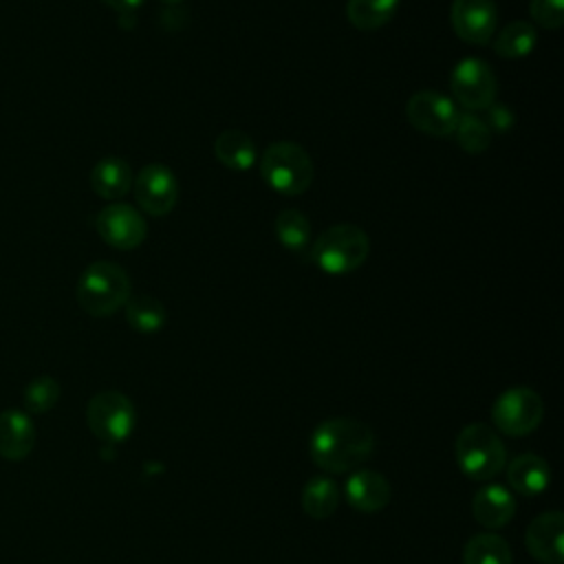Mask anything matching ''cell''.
I'll use <instances>...</instances> for the list:
<instances>
[{
	"mask_svg": "<svg viewBox=\"0 0 564 564\" xmlns=\"http://www.w3.org/2000/svg\"><path fill=\"white\" fill-rule=\"evenodd\" d=\"M375 449L372 430L350 416L322 421L308 443L313 463L328 474H346L357 469Z\"/></svg>",
	"mask_w": 564,
	"mask_h": 564,
	"instance_id": "cell-1",
	"label": "cell"
},
{
	"mask_svg": "<svg viewBox=\"0 0 564 564\" xmlns=\"http://www.w3.org/2000/svg\"><path fill=\"white\" fill-rule=\"evenodd\" d=\"M77 304L93 317H108L117 313L132 295V284L123 267L97 260L88 264L77 280Z\"/></svg>",
	"mask_w": 564,
	"mask_h": 564,
	"instance_id": "cell-2",
	"label": "cell"
},
{
	"mask_svg": "<svg viewBox=\"0 0 564 564\" xmlns=\"http://www.w3.org/2000/svg\"><path fill=\"white\" fill-rule=\"evenodd\" d=\"M368 253V234L352 223L328 227L313 245V262L328 275H348L357 271L366 262Z\"/></svg>",
	"mask_w": 564,
	"mask_h": 564,
	"instance_id": "cell-3",
	"label": "cell"
},
{
	"mask_svg": "<svg viewBox=\"0 0 564 564\" xmlns=\"http://www.w3.org/2000/svg\"><path fill=\"white\" fill-rule=\"evenodd\" d=\"M454 456L458 469L471 480H489L507 463L502 438L485 423H469L460 430L454 443Z\"/></svg>",
	"mask_w": 564,
	"mask_h": 564,
	"instance_id": "cell-4",
	"label": "cell"
},
{
	"mask_svg": "<svg viewBox=\"0 0 564 564\" xmlns=\"http://www.w3.org/2000/svg\"><path fill=\"white\" fill-rule=\"evenodd\" d=\"M260 174L273 192L282 196H297L311 187L315 167L300 143L275 141L260 159Z\"/></svg>",
	"mask_w": 564,
	"mask_h": 564,
	"instance_id": "cell-5",
	"label": "cell"
},
{
	"mask_svg": "<svg viewBox=\"0 0 564 564\" xmlns=\"http://www.w3.org/2000/svg\"><path fill=\"white\" fill-rule=\"evenodd\" d=\"M86 423L104 443H123L137 425L134 403L117 390L97 392L86 405Z\"/></svg>",
	"mask_w": 564,
	"mask_h": 564,
	"instance_id": "cell-6",
	"label": "cell"
},
{
	"mask_svg": "<svg viewBox=\"0 0 564 564\" xmlns=\"http://www.w3.org/2000/svg\"><path fill=\"white\" fill-rule=\"evenodd\" d=\"M544 416V403L540 394L527 386H513L505 390L491 405V419L496 430L509 436H524L533 432Z\"/></svg>",
	"mask_w": 564,
	"mask_h": 564,
	"instance_id": "cell-7",
	"label": "cell"
},
{
	"mask_svg": "<svg viewBox=\"0 0 564 564\" xmlns=\"http://www.w3.org/2000/svg\"><path fill=\"white\" fill-rule=\"evenodd\" d=\"M454 104H460L467 110H485L496 99V75L491 66L480 57L460 59L449 75Z\"/></svg>",
	"mask_w": 564,
	"mask_h": 564,
	"instance_id": "cell-8",
	"label": "cell"
},
{
	"mask_svg": "<svg viewBox=\"0 0 564 564\" xmlns=\"http://www.w3.org/2000/svg\"><path fill=\"white\" fill-rule=\"evenodd\" d=\"M458 115L454 99L438 90H419L405 104L408 121L430 137H449L456 128Z\"/></svg>",
	"mask_w": 564,
	"mask_h": 564,
	"instance_id": "cell-9",
	"label": "cell"
},
{
	"mask_svg": "<svg viewBox=\"0 0 564 564\" xmlns=\"http://www.w3.org/2000/svg\"><path fill=\"white\" fill-rule=\"evenodd\" d=\"M132 189L139 207L150 216H165L178 200V181L163 163H148L132 178Z\"/></svg>",
	"mask_w": 564,
	"mask_h": 564,
	"instance_id": "cell-10",
	"label": "cell"
},
{
	"mask_svg": "<svg viewBox=\"0 0 564 564\" xmlns=\"http://www.w3.org/2000/svg\"><path fill=\"white\" fill-rule=\"evenodd\" d=\"M95 227L106 245L123 251L139 247L148 234L143 216L132 205H126V203L106 205L97 214Z\"/></svg>",
	"mask_w": 564,
	"mask_h": 564,
	"instance_id": "cell-11",
	"label": "cell"
},
{
	"mask_svg": "<svg viewBox=\"0 0 564 564\" xmlns=\"http://www.w3.org/2000/svg\"><path fill=\"white\" fill-rule=\"evenodd\" d=\"M454 33L467 44H489L496 33L498 11L494 0H454L449 11Z\"/></svg>",
	"mask_w": 564,
	"mask_h": 564,
	"instance_id": "cell-12",
	"label": "cell"
},
{
	"mask_svg": "<svg viewBox=\"0 0 564 564\" xmlns=\"http://www.w3.org/2000/svg\"><path fill=\"white\" fill-rule=\"evenodd\" d=\"M527 551L542 564H562L564 560V516L546 511L531 520L524 533Z\"/></svg>",
	"mask_w": 564,
	"mask_h": 564,
	"instance_id": "cell-13",
	"label": "cell"
},
{
	"mask_svg": "<svg viewBox=\"0 0 564 564\" xmlns=\"http://www.w3.org/2000/svg\"><path fill=\"white\" fill-rule=\"evenodd\" d=\"M35 425L24 410L7 408L0 412V456L4 460H24L35 447Z\"/></svg>",
	"mask_w": 564,
	"mask_h": 564,
	"instance_id": "cell-14",
	"label": "cell"
},
{
	"mask_svg": "<svg viewBox=\"0 0 564 564\" xmlns=\"http://www.w3.org/2000/svg\"><path fill=\"white\" fill-rule=\"evenodd\" d=\"M344 496L361 513H377L390 502V482L375 469H357L346 478Z\"/></svg>",
	"mask_w": 564,
	"mask_h": 564,
	"instance_id": "cell-15",
	"label": "cell"
},
{
	"mask_svg": "<svg viewBox=\"0 0 564 564\" xmlns=\"http://www.w3.org/2000/svg\"><path fill=\"white\" fill-rule=\"evenodd\" d=\"M471 513L485 529H500L513 518L516 498L502 485H487L471 498Z\"/></svg>",
	"mask_w": 564,
	"mask_h": 564,
	"instance_id": "cell-16",
	"label": "cell"
},
{
	"mask_svg": "<svg viewBox=\"0 0 564 564\" xmlns=\"http://www.w3.org/2000/svg\"><path fill=\"white\" fill-rule=\"evenodd\" d=\"M507 482L516 494L538 496L551 482V467L538 454H520L507 465Z\"/></svg>",
	"mask_w": 564,
	"mask_h": 564,
	"instance_id": "cell-17",
	"label": "cell"
},
{
	"mask_svg": "<svg viewBox=\"0 0 564 564\" xmlns=\"http://www.w3.org/2000/svg\"><path fill=\"white\" fill-rule=\"evenodd\" d=\"M90 187L104 200H119L132 187V170L128 161L119 156H108L95 163L90 172Z\"/></svg>",
	"mask_w": 564,
	"mask_h": 564,
	"instance_id": "cell-18",
	"label": "cell"
},
{
	"mask_svg": "<svg viewBox=\"0 0 564 564\" xmlns=\"http://www.w3.org/2000/svg\"><path fill=\"white\" fill-rule=\"evenodd\" d=\"M214 154L216 159L234 172H247L256 165V143L253 139L242 130H223L214 141Z\"/></svg>",
	"mask_w": 564,
	"mask_h": 564,
	"instance_id": "cell-19",
	"label": "cell"
},
{
	"mask_svg": "<svg viewBox=\"0 0 564 564\" xmlns=\"http://www.w3.org/2000/svg\"><path fill=\"white\" fill-rule=\"evenodd\" d=\"M491 40H494V44H491L494 53L498 57L522 59L535 48L538 33L531 22L516 20V22H509L507 26H502Z\"/></svg>",
	"mask_w": 564,
	"mask_h": 564,
	"instance_id": "cell-20",
	"label": "cell"
},
{
	"mask_svg": "<svg viewBox=\"0 0 564 564\" xmlns=\"http://www.w3.org/2000/svg\"><path fill=\"white\" fill-rule=\"evenodd\" d=\"M302 509L306 516L315 520H324L335 513L339 505V489L337 482L328 476H313L302 489Z\"/></svg>",
	"mask_w": 564,
	"mask_h": 564,
	"instance_id": "cell-21",
	"label": "cell"
},
{
	"mask_svg": "<svg viewBox=\"0 0 564 564\" xmlns=\"http://www.w3.org/2000/svg\"><path fill=\"white\" fill-rule=\"evenodd\" d=\"M401 0H348L346 2V18L359 31H377L386 26Z\"/></svg>",
	"mask_w": 564,
	"mask_h": 564,
	"instance_id": "cell-22",
	"label": "cell"
},
{
	"mask_svg": "<svg viewBox=\"0 0 564 564\" xmlns=\"http://www.w3.org/2000/svg\"><path fill=\"white\" fill-rule=\"evenodd\" d=\"M128 324L143 335H152L165 326V306L152 295H130L123 304Z\"/></svg>",
	"mask_w": 564,
	"mask_h": 564,
	"instance_id": "cell-23",
	"label": "cell"
},
{
	"mask_svg": "<svg viewBox=\"0 0 564 564\" xmlns=\"http://www.w3.org/2000/svg\"><path fill=\"white\" fill-rule=\"evenodd\" d=\"M511 560L507 540L496 533H476L463 549V564H511Z\"/></svg>",
	"mask_w": 564,
	"mask_h": 564,
	"instance_id": "cell-24",
	"label": "cell"
},
{
	"mask_svg": "<svg viewBox=\"0 0 564 564\" xmlns=\"http://www.w3.org/2000/svg\"><path fill=\"white\" fill-rule=\"evenodd\" d=\"M275 238L289 251H302L311 242V220L300 209H282L275 218Z\"/></svg>",
	"mask_w": 564,
	"mask_h": 564,
	"instance_id": "cell-25",
	"label": "cell"
},
{
	"mask_svg": "<svg viewBox=\"0 0 564 564\" xmlns=\"http://www.w3.org/2000/svg\"><path fill=\"white\" fill-rule=\"evenodd\" d=\"M458 141V145L467 152V154H480L489 148L491 143V130L487 126V121H482L480 117H476L474 112H460L456 128L452 132Z\"/></svg>",
	"mask_w": 564,
	"mask_h": 564,
	"instance_id": "cell-26",
	"label": "cell"
},
{
	"mask_svg": "<svg viewBox=\"0 0 564 564\" xmlns=\"http://www.w3.org/2000/svg\"><path fill=\"white\" fill-rule=\"evenodd\" d=\"M59 394H62V388H59L57 379H53L48 375H40L35 379H31L22 392L24 412L26 414H44L55 408V403L59 401Z\"/></svg>",
	"mask_w": 564,
	"mask_h": 564,
	"instance_id": "cell-27",
	"label": "cell"
},
{
	"mask_svg": "<svg viewBox=\"0 0 564 564\" xmlns=\"http://www.w3.org/2000/svg\"><path fill=\"white\" fill-rule=\"evenodd\" d=\"M531 18L542 29H560L564 24V0H531Z\"/></svg>",
	"mask_w": 564,
	"mask_h": 564,
	"instance_id": "cell-28",
	"label": "cell"
},
{
	"mask_svg": "<svg viewBox=\"0 0 564 564\" xmlns=\"http://www.w3.org/2000/svg\"><path fill=\"white\" fill-rule=\"evenodd\" d=\"M489 130H498L505 132L507 128L513 126V112L500 104H491L489 106Z\"/></svg>",
	"mask_w": 564,
	"mask_h": 564,
	"instance_id": "cell-29",
	"label": "cell"
},
{
	"mask_svg": "<svg viewBox=\"0 0 564 564\" xmlns=\"http://www.w3.org/2000/svg\"><path fill=\"white\" fill-rule=\"evenodd\" d=\"M104 2L119 13H132L143 4V0H104Z\"/></svg>",
	"mask_w": 564,
	"mask_h": 564,
	"instance_id": "cell-30",
	"label": "cell"
},
{
	"mask_svg": "<svg viewBox=\"0 0 564 564\" xmlns=\"http://www.w3.org/2000/svg\"><path fill=\"white\" fill-rule=\"evenodd\" d=\"M161 2H167V4H176V2H181V0H161Z\"/></svg>",
	"mask_w": 564,
	"mask_h": 564,
	"instance_id": "cell-31",
	"label": "cell"
}]
</instances>
